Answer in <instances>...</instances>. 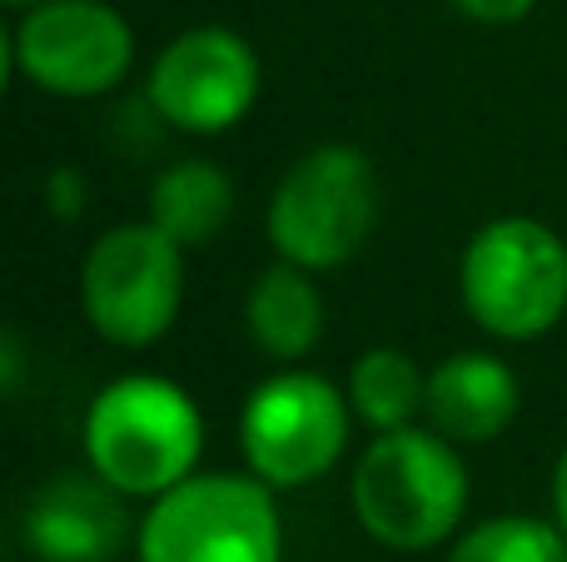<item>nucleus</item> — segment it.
Listing matches in <instances>:
<instances>
[{
    "instance_id": "f257e3e1",
    "label": "nucleus",
    "mask_w": 567,
    "mask_h": 562,
    "mask_svg": "<svg viewBox=\"0 0 567 562\" xmlns=\"http://www.w3.org/2000/svg\"><path fill=\"white\" fill-rule=\"evenodd\" d=\"M359 528L393 553H429L468 513V468L453 438L429 424L373 434L349 478Z\"/></svg>"
},
{
    "instance_id": "f03ea898",
    "label": "nucleus",
    "mask_w": 567,
    "mask_h": 562,
    "mask_svg": "<svg viewBox=\"0 0 567 562\" xmlns=\"http://www.w3.org/2000/svg\"><path fill=\"white\" fill-rule=\"evenodd\" d=\"M85 464L125 498H159L199 473V404L159 374H120L90 398L80 424Z\"/></svg>"
},
{
    "instance_id": "7ed1b4c3",
    "label": "nucleus",
    "mask_w": 567,
    "mask_h": 562,
    "mask_svg": "<svg viewBox=\"0 0 567 562\" xmlns=\"http://www.w3.org/2000/svg\"><path fill=\"white\" fill-rule=\"evenodd\" d=\"M458 299L483 334L533 344L567 314V244L533 215L478 225L458 259Z\"/></svg>"
},
{
    "instance_id": "20e7f679",
    "label": "nucleus",
    "mask_w": 567,
    "mask_h": 562,
    "mask_svg": "<svg viewBox=\"0 0 567 562\" xmlns=\"http://www.w3.org/2000/svg\"><path fill=\"white\" fill-rule=\"evenodd\" d=\"M379 169L359 145H313L284 169L265 205L275 259L329 274L343 269L379 225Z\"/></svg>"
},
{
    "instance_id": "39448f33",
    "label": "nucleus",
    "mask_w": 567,
    "mask_h": 562,
    "mask_svg": "<svg viewBox=\"0 0 567 562\" xmlns=\"http://www.w3.org/2000/svg\"><path fill=\"white\" fill-rule=\"evenodd\" d=\"M140 562H284L275 488L255 473H189L150 498L135 528Z\"/></svg>"
},
{
    "instance_id": "423d86ee",
    "label": "nucleus",
    "mask_w": 567,
    "mask_h": 562,
    "mask_svg": "<svg viewBox=\"0 0 567 562\" xmlns=\"http://www.w3.org/2000/svg\"><path fill=\"white\" fill-rule=\"evenodd\" d=\"M353 408L339 384L313 368L284 364L265 384L249 388L239 408V454L245 468L275 493L309 488L343 458L353 434Z\"/></svg>"
},
{
    "instance_id": "0eeeda50",
    "label": "nucleus",
    "mask_w": 567,
    "mask_h": 562,
    "mask_svg": "<svg viewBox=\"0 0 567 562\" xmlns=\"http://www.w3.org/2000/svg\"><path fill=\"white\" fill-rule=\"evenodd\" d=\"M185 304V244L155 219L115 225L85 249L80 309L115 348H150L175 329Z\"/></svg>"
},
{
    "instance_id": "6e6552de",
    "label": "nucleus",
    "mask_w": 567,
    "mask_h": 562,
    "mask_svg": "<svg viewBox=\"0 0 567 562\" xmlns=\"http://www.w3.org/2000/svg\"><path fill=\"white\" fill-rule=\"evenodd\" d=\"M6 65L55 100H100L135 65V30L105 0H35L6 30Z\"/></svg>"
},
{
    "instance_id": "1a4fd4ad",
    "label": "nucleus",
    "mask_w": 567,
    "mask_h": 562,
    "mask_svg": "<svg viewBox=\"0 0 567 562\" xmlns=\"http://www.w3.org/2000/svg\"><path fill=\"white\" fill-rule=\"evenodd\" d=\"M265 70L239 30L189 25L150 65V110L179 135H225L255 110Z\"/></svg>"
},
{
    "instance_id": "9d476101",
    "label": "nucleus",
    "mask_w": 567,
    "mask_h": 562,
    "mask_svg": "<svg viewBox=\"0 0 567 562\" xmlns=\"http://www.w3.org/2000/svg\"><path fill=\"white\" fill-rule=\"evenodd\" d=\"M20 533L40 562H110L130 538L125 493H115L95 468L55 473L30 493Z\"/></svg>"
},
{
    "instance_id": "9b49d317",
    "label": "nucleus",
    "mask_w": 567,
    "mask_h": 562,
    "mask_svg": "<svg viewBox=\"0 0 567 562\" xmlns=\"http://www.w3.org/2000/svg\"><path fill=\"white\" fill-rule=\"evenodd\" d=\"M523 408V384L508 358L488 348H458L443 364L429 368V398H423V424L439 428L458 448L493 444L513 428Z\"/></svg>"
},
{
    "instance_id": "f8f14e48",
    "label": "nucleus",
    "mask_w": 567,
    "mask_h": 562,
    "mask_svg": "<svg viewBox=\"0 0 567 562\" xmlns=\"http://www.w3.org/2000/svg\"><path fill=\"white\" fill-rule=\"evenodd\" d=\"M245 329L265 358L303 364L323 339V294L313 284V269H299L289 259L259 269L245 294Z\"/></svg>"
},
{
    "instance_id": "ddd939ff",
    "label": "nucleus",
    "mask_w": 567,
    "mask_h": 562,
    "mask_svg": "<svg viewBox=\"0 0 567 562\" xmlns=\"http://www.w3.org/2000/svg\"><path fill=\"white\" fill-rule=\"evenodd\" d=\"M235 215V179L215 159H175L150 185V215L185 249L209 244Z\"/></svg>"
},
{
    "instance_id": "4468645a",
    "label": "nucleus",
    "mask_w": 567,
    "mask_h": 562,
    "mask_svg": "<svg viewBox=\"0 0 567 562\" xmlns=\"http://www.w3.org/2000/svg\"><path fill=\"white\" fill-rule=\"evenodd\" d=\"M349 408L363 428L389 434V428H409L423 418V398H429V374L413 364V354L393 344H373L353 358L349 378H343Z\"/></svg>"
},
{
    "instance_id": "2eb2a0df",
    "label": "nucleus",
    "mask_w": 567,
    "mask_h": 562,
    "mask_svg": "<svg viewBox=\"0 0 567 562\" xmlns=\"http://www.w3.org/2000/svg\"><path fill=\"white\" fill-rule=\"evenodd\" d=\"M449 562H567V533L558 518L548 523L528 513H498L468 528L453 543Z\"/></svg>"
},
{
    "instance_id": "dca6fc26",
    "label": "nucleus",
    "mask_w": 567,
    "mask_h": 562,
    "mask_svg": "<svg viewBox=\"0 0 567 562\" xmlns=\"http://www.w3.org/2000/svg\"><path fill=\"white\" fill-rule=\"evenodd\" d=\"M533 6L538 0H453V10L478 20V25H518L533 15Z\"/></svg>"
},
{
    "instance_id": "f3484780",
    "label": "nucleus",
    "mask_w": 567,
    "mask_h": 562,
    "mask_svg": "<svg viewBox=\"0 0 567 562\" xmlns=\"http://www.w3.org/2000/svg\"><path fill=\"white\" fill-rule=\"evenodd\" d=\"M45 195H50V209H55V219H80V215H85V175H80V169L60 165L55 175H50Z\"/></svg>"
},
{
    "instance_id": "a211bd4d",
    "label": "nucleus",
    "mask_w": 567,
    "mask_h": 562,
    "mask_svg": "<svg viewBox=\"0 0 567 562\" xmlns=\"http://www.w3.org/2000/svg\"><path fill=\"white\" fill-rule=\"evenodd\" d=\"M553 518H558V528L567 533V448L558 454V464H553Z\"/></svg>"
},
{
    "instance_id": "6ab92c4d",
    "label": "nucleus",
    "mask_w": 567,
    "mask_h": 562,
    "mask_svg": "<svg viewBox=\"0 0 567 562\" xmlns=\"http://www.w3.org/2000/svg\"><path fill=\"white\" fill-rule=\"evenodd\" d=\"M6 6H20V10H25V6H35V0H6Z\"/></svg>"
}]
</instances>
